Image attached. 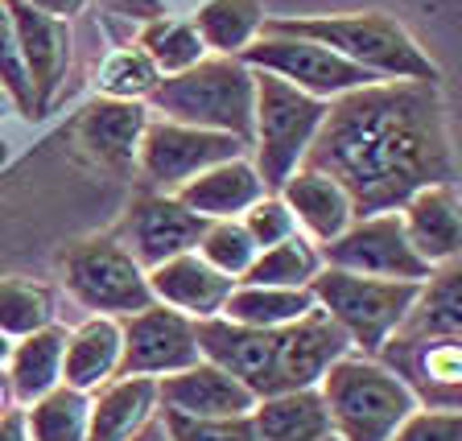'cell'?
<instances>
[{"label": "cell", "instance_id": "cell-1", "mask_svg": "<svg viewBox=\"0 0 462 441\" xmlns=\"http://www.w3.org/2000/svg\"><path fill=\"white\" fill-rule=\"evenodd\" d=\"M306 165L330 173L356 202V219L401 211L417 190L454 182L450 124L438 83L380 78L330 104Z\"/></svg>", "mask_w": 462, "mask_h": 441}, {"label": "cell", "instance_id": "cell-2", "mask_svg": "<svg viewBox=\"0 0 462 441\" xmlns=\"http://www.w3.org/2000/svg\"><path fill=\"white\" fill-rule=\"evenodd\" d=\"M260 33L310 38L356 62L372 78L396 83H438V62L417 46V38L396 17L380 9L367 13H322V17H264Z\"/></svg>", "mask_w": 462, "mask_h": 441}, {"label": "cell", "instance_id": "cell-3", "mask_svg": "<svg viewBox=\"0 0 462 441\" xmlns=\"http://www.w3.org/2000/svg\"><path fill=\"white\" fill-rule=\"evenodd\" d=\"M330 413L335 441H393L409 417L421 409L413 388L372 355H343L318 384Z\"/></svg>", "mask_w": 462, "mask_h": 441}, {"label": "cell", "instance_id": "cell-4", "mask_svg": "<svg viewBox=\"0 0 462 441\" xmlns=\"http://www.w3.org/2000/svg\"><path fill=\"white\" fill-rule=\"evenodd\" d=\"M153 112L173 124L207 128L248 144L252 112H256V70L240 58H202L182 75H165L149 96Z\"/></svg>", "mask_w": 462, "mask_h": 441}, {"label": "cell", "instance_id": "cell-5", "mask_svg": "<svg viewBox=\"0 0 462 441\" xmlns=\"http://www.w3.org/2000/svg\"><path fill=\"white\" fill-rule=\"evenodd\" d=\"M330 104L314 99L285 78L256 70V112H252V144H256V173L264 190L277 194L293 178V170L306 165L318 128L327 120Z\"/></svg>", "mask_w": 462, "mask_h": 441}, {"label": "cell", "instance_id": "cell-6", "mask_svg": "<svg viewBox=\"0 0 462 441\" xmlns=\"http://www.w3.org/2000/svg\"><path fill=\"white\" fill-rule=\"evenodd\" d=\"M417 289L421 285H409V280H375L322 264V272L310 280V298L318 309L335 317L359 355L375 359L388 346V338L404 326V317L417 301Z\"/></svg>", "mask_w": 462, "mask_h": 441}, {"label": "cell", "instance_id": "cell-7", "mask_svg": "<svg viewBox=\"0 0 462 441\" xmlns=\"http://www.w3.org/2000/svg\"><path fill=\"white\" fill-rule=\"evenodd\" d=\"M58 269H62L67 293L91 314L125 322V317L153 306L149 272L116 235H91V240L70 243L58 256Z\"/></svg>", "mask_w": 462, "mask_h": 441}, {"label": "cell", "instance_id": "cell-8", "mask_svg": "<svg viewBox=\"0 0 462 441\" xmlns=\"http://www.w3.org/2000/svg\"><path fill=\"white\" fill-rule=\"evenodd\" d=\"M240 62L252 70L285 78L289 87H298V91H306L314 99H327V104H335L338 96L359 91L367 83H380L367 70H359L356 62H346L343 54H335L330 46L310 38H293V33H260L240 54Z\"/></svg>", "mask_w": 462, "mask_h": 441}, {"label": "cell", "instance_id": "cell-9", "mask_svg": "<svg viewBox=\"0 0 462 441\" xmlns=\"http://www.w3.org/2000/svg\"><path fill=\"white\" fill-rule=\"evenodd\" d=\"M231 157H244V141L236 136L173 124V120H149L141 136V153H136V170L157 194H173L190 178L207 173L211 165L231 161Z\"/></svg>", "mask_w": 462, "mask_h": 441}, {"label": "cell", "instance_id": "cell-10", "mask_svg": "<svg viewBox=\"0 0 462 441\" xmlns=\"http://www.w3.org/2000/svg\"><path fill=\"white\" fill-rule=\"evenodd\" d=\"M322 264L343 272H359V277H375V280H409V285H421L433 272L417 256L409 235H404L401 211L356 219L335 243L322 248Z\"/></svg>", "mask_w": 462, "mask_h": 441}, {"label": "cell", "instance_id": "cell-11", "mask_svg": "<svg viewBox=\"0 0 462 441\" xmlns=\"http://www.w3.org/2000/svg\"><path fill=\"white\" fill-rule=\"evenodd\" d=\"M125 330V355H120V375H149L165 380L173 372L199 363V338H194V317L165 306H149L141 314L120 322Z\"/></svg>", "mask_w": 462, "mask_h": 441}, {"label": "cell", "instance_id": "cell-12", "mask_svg": "<svg viewBox=\"0 0 462 441\" xmlns=\"http://www.w3.org/2000/svg\"><path fill=\"white\" fill-rule=\"evenodd\" d=\"M202 231H207V219L186 211L173 194L149 190L128 202L116 240L125 243V248L141 260V269L149 272V269H157V264H165V260L182 256V252H194L202 240Z\"/></svg>", "mask_w": 462, "mask_h": 441}, {"label": "cell", "instance_id": "cell-13", "mask_svg": "<svg viewBox=\"0 0 462 441\" xmlns=\"http://www.w3.org/2000/svg\"><path fill=\"white\" fill-rule=\"evenodd\" d=\"M356 346L351 338L338 330V322L327 309H310L306 317H298L293 326L277 330V355H273V396L277 392H306L318 388L322 375L338 363L343 355H351Z\"/></svg>", "mask_w": 462, "mask_h": 441}, {"label": "cell", "instance_id": "cell-14", "mask_svg": "<svg viewBox=\"0 0 462 441\" xmlns=\"http://www.w3.org/2000/svg\"><path fill=\"white\" fill-rule=\"evenodd\" d=\"M384 359L421 409H462V338H388Z\"/></svg>", "mask_w": 462, "mask_h": 441}, {"label": "cell", "instance_id": "cell-15", "mask_svg": "<svg viewBox=\"0 0 462 441\" xmlns=\"http://www.w3.org/2000/svg\"><path fill=\"white\" fill-rule=\"evenodd\" d=\"M9 13L17 29L21 62H25L29 96H33V115H46L70 70V25L62 17L29 9L25 0H9Z\"/></svg>", "mask_w": 462, "mask_h": 441}, {"label": "cell", "instance_id": "cell-16", "mask_svg": "<svg viewBox=\"0 0 462 441\" xmlns=\"http://www.w3.org/2000/svg\"><path fill=\"white\" fill-rule=\"evenodd\" d=\"M199 355L207 363L223 367L240 384L252 388L256 400L273 396V355H277V330H248L227 317H202L194 322Z\"/></svg>", "mask_w": 462, "mask_h": 441}, {"label": "cell", "instance_id": "cell-17", "mask_svg": "<svg viewBox=\"0 0 462 441\" xmlns=\"http://www.w3.org/2000/svg\"><path fill=\"white\" fill-rule=\"evenodd\" d=\"M157 392H162L165 413L194 417V421H231V417H248L256 409L252 388L207 359L157 380Z\"/></svg>", "mask_w": 462, "mask_h": 441}, {"label": "cell", "instance_id": "cell-18", "mask_svg": "<svg viewBox=\"0 0 462 441\" xmlns=\"http://www.w3.org/2000/svg\"><path fill=\"white\" fill-rule=\"evenodd\" d=\"M149 128V107L144 104H125V99H104L87 104L75 115V141L99 170L128 173L141 153V136Z\"/></svg>", "mask_w": 462, "mask_h": 441}, {"label": "cell", "instance_id": "cell-19", "mask_svg": "<svg viewBox=\"0 0 462 441\" xmlns=\"http://www.w3.org/2000/svg\"><path fill=\"white\" fill-rule=\"evenodd\" d=\"M277 194L289 207L298 231L310 243H318V248L335 243L338 235L356 223V202H351V194L343 190V182H335L330 173L314 170V165L293 170V178H289Z\"/></svg>", "mask_w": 462, "mask_h": 441}, {"label": "cell", "instance_id": "cell-20", "mask_svg": "<svg viewBox=\"0 0 462 441\" xmlns=\"http://www.w3.org/2000/svg\"><path fill=\"white\" fill-rule=\"evenodd\" d=\"M231 289H236V280L223 277L219 269H211L199 252H182V256L149 269V293H153L157 306L178 309V314L194 317V322L219 317Z\"/></svg>", "mask_w": 462, "mask_h": 441}, {"label": "cell", "instance_id": "cell-21", "mask_svg": "<svg viewBox=\"0 0 462 441\" xmlns=\"http://www.w3.org/2000/svg\"><path fill=\"white\" fill-rule=\"evenodd\" d=\"M401 223L417 256L438 269L462 256V194L454 182H438L417 190L401 207Z\"/></svg>", "mask_w": 462, "mask_h": 441}, {"label": "cell", "instance_id": "cell-22", "mask_svg": "<svg viewBox=\"0 0 462 441\" xmlns=\"http://www.w3.org/2000/svg\"><path fill=\"white\" fill-rule=\"evenodd\" d=\"M162 409L157 380L149 375H116L91 392L87 441H133Z\"/></svg>", "mask_w": 462, "mask_h": 441}, {"label": "cell", "instance_id": "cell-23", "mask_svg": "<svg viewBox=\"0 0 462 441\" xmlns=\"http://www.w3.org/2000/svg\"><path fill=\"white\" fill-rule=\"evenodd\" d=\"M264 182L252 161L244 157H231L223 165H211L207 173L190 178L182 190H173V198L182 202L186 211H194L199 219L219 223V219H240L256 198H264Z\"/></svg>", "mask_w": 462, "mask_h": 441}, {"label": "cell", "instance_id": "cell-24", "mask_svg": "<svg viewBox=\"0 0 462 441\" xmlns=\"http://www.w3.org/2000/svg\"><path fill=\"white\" fill-rule=\"evenodd\" d=\"M120 355H125V330L120 317L91 314L83 326L67 335V359H62V384L79 392H96L107 380L120 375Z\"/></svg>", "mask_w": 462, "mask_h": 441}, {"label": "cell", "instance_id": "cell-25", "mask_svg": "<svg viewBox=\"0 0 462 441\" xmlns=\"http://www.w3.org/2000/svg\"><path fill=\"white\" fill-rule=\"evenodd\" d=\"M256 441H330V413L318 388L306 392H277L256 400L248 413Z\"/></svg>", "mask_w": 462, "mask_h": 441}, {"label": "cell", "instance_id": "cell-26", "mask_svg": "<svg viewBox=\"0 0 462 441\" xmlns=\"http://www.w3.org/2000/svg\"><path fill=\"white\" fill-rule=\"evenodd\" d=\"M393 338H462V256L421 280L413 309Z\"/></svg>", "mask_w": 462, "mask_h": 441}, {"label": "cell", "instance_id": "cell-27", "mask_svg": "<svg viewBox=\"0 0 462 441\" xmlns=\"http://www.w3.org/2000/svg\"><path fill=\"white\" fill-rule=\"evenodd\" d=\"M62 359H67V330L62 326H46L38 335L17 338L9 363H5L17 404H33L46 392H54L62 384Z\"/></svg>", "mask_w": 462, "mask_h": 441}, {"label": "cell", "instance_id": "cell-28", "mask_svg": "<svg viewBox=\"0 0 462 441\" xmlns=\"http://www.w3.org/2000/svg\"><path fill=\"white\" fill-rule=\"evenodd\" d=\"M310 309H314L310 289L236 285L219 317H227L236 326H248V330H281V326H293L298 317H306Z\"/></svg>", "mask_w": 462, "mask_h": 441}, {"label": "cell", "instance_id": "cell-29", "mask_svg": "<svg viewBox=\"0 0 462 441\" xmlns=\"http://www.w3.org/2000/svg\"><path fill=\"white\" fill-rule=\"evenodd\" d=\"M194 29L207 50L219 58H240L264 29V5L260 0H207L194 13Z\"/></svg>", "mask_w": 462, "mask_h": 441}, {"label": "cell", "instance_id": "cell-30", "mask_svg": "<svg viewBox=\"0 0 462 441\" xmlns=\"http://www.w3.org/2000/svg\"><path fill=\"white\" fill-rule=\"evenodd\" d=\"M322 272V248L306 235H289L273 248L256 252L252 269L236 285H269V289H310V280Z\"/></svg>", "mask_w": 462, "mask_h": 441}, {"label": "cell", "instance_id": "cell-31", "mask_svg": "<svg viewBox=\"0 0 462 441\" xmlns=\"http://www.w3.org/2000/svg\"><path fill=\"white\" fill-rule=\"evenodd\" d=\"M29 441H87V417H91V396L79 388L58 384L42 400L25 404Z\"/></svg>", "mask_w": 462, "mask_h": 441}, {"label": "cell", "instance_id": "cell-32", "mask_svg": "<svg viewBox=\"0 0 462 441\" xmlns=\"http://www.w3.org/2000/svg\"><path fill=\"white\" fill-rule=\"evenodd\" d=\"M54 317H58V301L42 280H21V277L0 280V335L9 343L54 326Z\"/></svg>", "mask_w": 462, "mask_h": 441}, {"label": "cell", "instance_id": "cell-33", "mask_svg": "<svg viewBox=\"0 0 462 441\" xmlns=\"http://www.w3.org/2000/svg\"><path fill=\"white\" fill-rule=\"evenodd\" d=\"M136 46L149 54V62L157 67V75H182V70L199 67L207 58V46H202L194 21H178V17H157L141 29V41Z\"/></svg>", "mask_w": 462, "mask_h": 441}, {"label": "cell", "instance_id": "cell-34", "mask_svg": "<svg viewBox=\"0 0 462 441\" xmlns=\"http://www.w3.org/2000/svg\"><path fill=\"white\" fill-rule=\"evenodd\" d=\"M162 83L157 67L149 62L141 46H120L99 62V75H96V87L104 99H125V104H141L149 99Z\"/></svg>", "mask_w": 462, "mask_h": 441}, {"label": "cell", "instance_id": "cell-35", "mask_svg": "<svg viewBox=\"0 0 462 441\" xmlns=\"http://www.w3.org/2000/svg\"><path fill=\"white\" fill-rule=\"evenodd\" d=\"M199 252L211 269H219L223 277L240 280L244 272L252 269V260H256V243H252V235L244 231L240 219H219V223H207V231H202L199 240Z\"/></svg>", "mask_w": 462, "mask_h": 441}, {"label": "cell", "instance_id": "cell-36", "mask_svg": "<svg viewBox=\"0 0 462 441\" xmlns=\"http://www.w3.org/2000/svg\"><path fill=\"white\" fill-rule=\"evenodd\" d=\"M244 231L252 235V243H256L260 252L273 248V243L289 240V235H298V223H293V215H289V207L281 202V194H264V198H256L248 207V211L240 215Z\"/></svg>", "mask_w": 462, "mask_h": 441}, {"label": "cell", "instance_id": "cell-37", "mask_svg": "<svg viewBox=\"0 0 462 441\" xmlns=\"http://www.w3.org/2000/svg\"><path fill=\"white\" fill-rule=\"evenodd\" d=\"M0 87L17 99L21 112L33 115V96H29V78H25V62H21V46H17V29H13L9 0H0Z\"/></svg>", "mask_w": 462, "mask_h": 441}, {"label": "cell", "instance_id": "cell-38", "mask_svg": "<svg viewBox=\"0 0 462 441\" xmlns=\"http://www.w3.org/2000/svg\"><path fill=\"white\" fill-rule=\"evenodd\" d=\"M165 433L170 441H256L248 417H231V421H194V417L165 413Z\"/></svg>", "mask_w": 462, "mask_h": 441}, {"label": "cell", "instance_id": "cell-39", "mask_svg": "<svg viewBox=\"0 0 462 441\" xmlns=\"http://www.w3.org/2000/svg\"><path fill=\"white\" fill-rule=\"evenodd\" d=\"M393 441H462V409H417Z\"/></svg>", "mask_w": 462, "mask_h": 441}, {"label": "cell", "instance_id": "cell-40", "mask_svg": "<svg viewBox=\"0 0 462 441\" xmlns=\"http://www.w3.org/2000/svg\"><path fill=\"white\" fill-rule=\"evenodd\" d=\"M112 17H133V21H157V17H165V5L162 0H99Z\"/></svg>", "mask_w": 462, "mask_h": 441}, {"label": "cell", "instance_id": "cell-41", "mask_svg": "<svg viewBox=\"0 0 462 441\" xmlns=\"http://www.w3.org/2000/svg\"><path fill=\"white\" fill-rule=\"evenodd\" d=\"M25 5L38 13H50V17H62V21L79 17V13L87 9V0H25Z\"/></svg>", "mask_w": 462, "mask_h": 441}, {"label": "cell", "instance_id": "cell-42", "mask_svg": "<svg viewBox=\"0 0 462 441\" xmlns=\"http://www.w3.org/2000/svg\"><path fill=\"white\" fill-rule=\"evenodd\" d=\"M0 441H29L25 413H21V409H13V413L0 417Z\"/></svg>", "mask_w": 462, "mask_h": 441}, {"label": "cell", "instance_id": "cell-43", "mask_svg": "<svg viewBox=\"0 0 462 441\" xmlns=\"http://www.w3.org/2000/svg\"><path fill=\"white\" fill-rule=\"evenodd\" d=\"M17 409V396H13V388H9V375H5V367H0V417L5 413H13Z\"/></svg>", "mask_w": 462, "mask_h": 441}, {"label": "cell", "instance_id": "cell-44", "mask_svg": "<svg viewBox=\"0 0 462 441\" xmlns=\"http://www.w3.org/2000/svg\"><path fill=\"white\" fill-rule=\"evenodd\" d=\"M9 351H13V343H9V338H5V335H0V367L9 363Z\"/></svg>", "mask_w": 462, "mask_h": 441}, {"label": "cell", "instance_id": "cell-45", "mask_svg": "<svg viewBox=\"0 0 462 441\" xmlns=\"http://www.w3.org/2000/svg\"><path fill=\"white\" fill-rule=\"evenodd\" d=\"M330 441H335V437H330Z\"/></svg>", "mask_w": 462, "mask_h": 441}]
</instances>
